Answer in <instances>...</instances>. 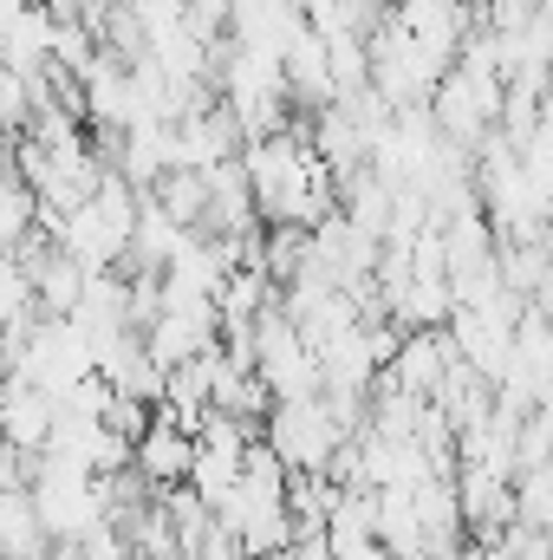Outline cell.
Listing matches in <instances>:
<instances>
[{"label": "cell", "mask_w": 553, "mask_h": 560, "mask_svg": "<svg viewBox=\"0 0 553 560\" xmlns=\"http://www.w3.org/2000/svg\"><path fill=\"white\" fill-rule=\"evenodd\" d=\"M131 469H138L150 489H189V469H196V430L176 423L163 405H156L150 430H143L138 450H131Z\"/></svg>", "instance_id": "obj_1"}]
</instances>
